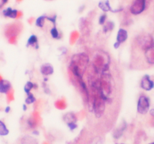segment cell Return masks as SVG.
I'll return each instance as SVG.
<instances>
[{"label":"cell","mask_w":154,"mask_h":144,"mask_svg":"<svg viewBox=\"0 0 154 144\" xmlns=\"http://www.w3.org/2000/svg\"><path fill=\"white\" fill-rule=\"evenodd\" d=\"M120 43L116 42L115 44H114V47H115V48H118V47H119V46H120Z\"/></svg>","instance_id":"obj_38"},{"label":"cell","mask_w":154,"mask_h":144,"mask_svg":"<svg viewBox=\"0 0 154 144\" xmlns=\"http://www.w3.org/2000/svg\"><path fill=\"white\" fill-rule=\"evenodd\" d=\"M146 7V0H134L130 8V12L132 14H139L145 11Z\"/></svg>","instance_id":"obj_5"},{"label":"cell","mask_w":154,"mask_h":144,"mask_svg":"<svg viewBox=\"0 0 154 144\" xmlns=\"http://www.w3.org/2000/svg\"><path fill=\"white\" fill-rule=\"evenodd\" d=\"M92 107L94 110L95 115L97 118H100L105 112V100L102 96L93 90V100H92Z\"/></svg>","instance_id":"obj_2"},{"label":"cell","mask_w":154,"mask_h":144,"mask_svg":"<svg viewBox=\"0 0 154 144\" xmlns=\"http://www.w3.org/2000/svg\"><path fill=\"white\" fill-rule=\"evenodd\" d=\"M44 144H47V143H44Z\"/></svg>","instance_id":"obj_45"},{"label":"cell","mask_w":154,"mask_h":144,"mask_svg":"<svg viewBox=\"0 0 154 144\" xmlns=\"http://www.w3.org/2000/svg\"><path fill=\"white\" fill-rule=\"evenodd\" d=\"M17 2H21L22 0H17Z\"/></svg>","instance_id":"obj_43"},{"label":"cell","mask_w":154,"mask_h":144,"mask_svg":"<svg viewBox=\"0 0 154 144\" xmlns=\"http://www.w3.org/2000/svg\"><path fill=\"white\" fill-rule=\"evenodd\" d=\"M149 144H154V142L153 143H149Z\"/></svg>","instance_id":"obj_44"},{"label":"cell","mask_w":154,"mask_h":144,"mask_svg":"<svg viewBox=\"0 0 154 144\" xmlns=\"http://www.w3.org/2000/svg\"><path fill=\"white\" fill-rule=\"evenodd\" d=\"M150 115L152 116V117H154V109L151 110L150 111Z\"/></svg>","instance_id":"obj_39"},{"label":"cell","mask_w":154,"mask_h":144,"mask_svg":"<svg viewBox=\"0 0 154 144\" xmlns=\"http://www.w3.org/2000/svg\"><path fill=\"white\" fill-rule=\"evenodd\" d=\"M23 26L20 23H15L6 26L5 31V35L8 38L10 44H15L17 43V39L18 35L21 33Z\"/></svg>","instance_id":"obj_1"},{"label":"cell","mask_w":154,"mask_h":144,"mask_svg":"<svg viewBox=\"0 0 154 144\" xmlns=\"http://www.w3.org/2000/svg\"><path fill=\"white\" fill-rule=\"evenodd\" d=\"M146 138V135H145V131H138L137 133L136 136H135V144H141V141L143 140H145Z\"/></svg>","instance_id":"obj_20"},{"label":"cell","mask_w":154,"mask_h":144,"mask_svg":"<svg viewBox=\"0 0 154 144\" xmlns=\"http://www.w3.org/2000/svg\"><path fill=\"white\" fill-rule=\"evenodd\" d=\"M47 19L49 20L50 21H51L53 23H54V24H55V23H56V17H47Z\"/></svg>","instance_id":"obj_34"},{"label":"cell","mask_w":154,"mask_h":144,"mask_svg":"<svg viewBox=\"0 0 154 144\" xmlns=\"http://www.w3.org/2000/svg\"><path fill=\"white\" fill-rule=\"evenodd\" d=\"M12 89V85L9 81L2 80L0 81V93L7 94Z\"/></svg>","instance_id":"obj_12"},{"label":"cell","mask_w":154,"mask_h":144,"mask_svg":"<svg viewBox=\"0 0 154 144\" xmlns=\"http://www.w3.org/2000/svg\"><path fill=\"white\" fill-rule=\"evenodd\" d=\"M141 87L146 91H150L154 87L153 81H152L148 75L143 77L141 81Z\"/></svg>","instance_id":"obj_8"},{"label":"cell","mask_w":154,"mask_h":144,"mask_svg":"<svg viewBox=\"0 0 154 144\" xmlns=\"http://www.w3.org/2000/svg\"><path fill=\"white\" fill-rule=\"evenodd\" d=\"M22 144H38L37 141L33 137H31L29 136H26L22 138L21 140Z\"/></svg>","instance_id":"obj_22"},{"label":"cell","mask_w":154,"mask_h":144,"mask_svg":"<svg viewBox=\"0 0 154 144\" xmlns=\"http://www.w3.org/2000/svg\"><path fill=\"white\" fill-rule=\"evenodd\" d=\"M50 34H51V35H52V37L54 38L59 39L60 38V33H59L58 30H57V28H56L55 26L52 28V29H51V31H50Z\"/></svg>","instance_id":"obj_28"},{"label":"cell","mask_w":154,"mask_h":144,"mask_svg":"<svg viewBox=\"0 0 154 144\" xmlns=\"http://www.w3.org/2000/svg\"><path fill=\"white\" fill-rule=\"evenodd\" d=\"M55 107H57L59 110H64V109L66 108L67 104H66V101L64 98L59 99L57 101L55 102Z\"/></svg>","instance_id":"obj_19"},{"label":"cell","mask_w":154,"mask_h":144,"mask_svg":"<svg viewBox=\"0 0 154 144\" xmlns=\"http://www.w3.org/2000/svg\"><path fill=\"white\" fill-rule=\"evenodd\" d=\"M150 108V99L145 95H141L137 106V110L140 114H146Z\"/></svg>","instance_id":"obj_4"},{"label":"cell","mask_w":154,"mask_h":144,"mask_svg":"<svg viewBox=\"0 0 154 144\" xmlns=\"http://www.w3.org/2000/svg\"><path fill=\"white\" fill-rule=\"evenodd\" d=\"M99 8H100L102 11H104V12H108V11L111 10L110 5H109L108 1L100 2V3H99Z\"/></svg>","instance_id":"obj_25"},{"label":"cell","mask_w":154,"mask_h":144,"mask_svg":"<svg viewBox=\"0 0 154 144\" xmlns=\"http://www.w3.org/2000/svg\"><path fill=\"white\" fill-rule=\"evenodd\" d=\"M100 83L101 86H102V89L103 92L105 93L106 96H108V95L110 94L111 92V85H110V82L108 81L107 80L102 79L100 80Z\"/></svg>","instance_id":"obj_11"},{"label":"cell","mask_w":154,"mask_h":144,"mask_svg":"<svg viewBox=\"0 0 154 144\" xmlns=\"http://www.w3.org/2000/svg\"><path fill=\"white\" fill-rule=\"evenodd\" d=\"M28 96H27V98H26V104H33V103H34L35 101H36V98L34 97V96H33L31 92H29V93H28Z\"/></svg>","instance_id":"obj_27"},{"label":"cell","mask_w":154,"mask_h":144,"mask_svg":"<svg viewBox=\"0 0 154 144\" xmlns=\"http://www.w3.org/2000/svg\"><path fill=\"white\" fill-rule=\"evenodd\" d=\"M137 46L140 47L145 52L154 48V40L150 35H143L136 38Z\"/></svg>","instance_id":"obj_3"},{"label":"cell","mask_w":154,"mask_h":144,"mask_svg":"<svg viewBox=\"0 0 154 144\" xmlns=\"http://www.w3.org/2000/svg\"><path fill=\"white\" fill-rule=\"evenodd\" d=\"M2 80H3L2 79V76H1V75H0V81Z\"/></svg>","instance_id":"obj_42"},{"label":"cell","mask_w":154,"mask_h":144,"mask_svg":"<svg viewBox=\"0 0 154 144\" xmlns=\"http://www.w3.org/2000/svg\"><path fill=\"white\" fill-rule=\"evenodd\" d=\"M8 133H9V131L7 128L5 124L0 120V135L1 136H6L8 135Z\"/></svg>","instance_id":"obj_21"},{"label":"cell","mask_w":154,"mask_h":144,"mask_svg":"<svg viewBox=\"0 0 154 144\" xmlns=\"http://www.w3.org/2000/svg\"><path fill=\"white\" fill-rule=\"evenodd\" d=\"M78 38H79V33H78V31H74V32H72V33H71V35H70V44H75V43L76 42V41L78 39Z\"/></svg>","instance_id":"obj_24"},{"label":"cell","mask_w":154,"mask_h":144,"mask_svg":"<svg viewBox=\"0 0 154 144\" xmlns=\"http://www.w3.org/2000/svg\"><path fill=\"white\" fill-rule=\"evenodd\" d=\"M94 68L96 69V71H102L103 68L105 66V59L103 58V56L101 55H97L94 59Z\"/></svg>","instance_id":"obj_10"},{"label":"cell","mask_w":154,"mask_h":144,"mask_svg":"<svg viewBox=\"0 0 154 144\" xmlns=\"http://www.w3.org/2000/svg\"><path fill=\"white\" fill-rule=\"evenodd\" d=\"M44 23H45V17H40L36 20V25L38 27H43L44 25Z\"/></svg>","instance_id":"obj_29"},{"label":"cell","mask_w":154,"mask_h":144,"mask_svg":"<svg viewBox=\"0 0 154 144\" xmlns=\"http://www.w3.org/2000/svg\"><path fill=\"white\" fill-rule=\"evenodd\" d=\"M68 126L69 127V128L71 130V131H73V130H75V128H77L76 123H71V124H68Z\"/></svg>","instance_id":"obj_33"},{"label":"cell","mask_w":154,"mask_h":144,"mask_svg":"<svg viewBox=\"0 0 154 144\" xmlns=\"http://www.w3.org/2000/svg\"><path fill=\"white\" fill-rule=\"evenodd\" d=\"M114 28V23L111 21H109L108 22V23H106V24L105 25L103 30H104L105 33H107V32H110V31L113 30Z\"/></svg>","instance_id":"obj_26"},{"label":"cell","mask_w":154,"mask_h":144,"mask_svg":"<svg viewBox=\"0 0 154 144\" xmlns=\"http://www.w3.org/2000/svg\"><path fill=\"white\" fill-rule=\"evenodd\" d=\"M72 60L78 64V66L80 67V68H81V71H83V72L85 71L88 63H89L88 56H86L85 54H80L78 55L75 56Z\"/></svg>","instance_id":"obj_6"},{"label":"cell","mask_w":154,"mask_h":144,"mask_svg":"<svg viewBox=\"0 0 154 144\" xmlns=\"http://www.w3.org/2000/svg\"><path fill=\"white\" fill-rule=\"evenodd\" d=\"M106 17H107L106 14H102V16L100 17V18H99V23H100L101 25L104 24V23H105Z\"/></svg>","instance_id":"obj_32"},{"label":"cell","mask_w":154,"mask_h":144,"mask_svg":"<svg viewBox=\"0 0 154 144\" xmlns=\"http://www.w3.org/2000/svg\"><path fill=\"white\" fill-rule=\"evenodd\" d=\"M64 120L67 123V125L71 123H75L77 121V117L73 113H68L64 116Z\"/></svg>","instance_id":"obj_15"},{"label":"cell","mask_w":154,"mask_h":144,"mask_svg":"<svg viewBox=\"0 0 154 144\" xmlns=\"http://www.w3.org/2000/svg\"><path fill=\"white\" fill-rule=\"evenodd\" d=\"M145 56L148 63L154 65V48L145 52Z\"/></svg>","instance_id":"obj_16"},{"label":"cell","mask_w":154,"mask_h":144,"mask_svg":"<svg viewBox=\"0 0 154 144\" xmlns=\"http://www.w3.org/2000/svg\"><path fill=\"white\" fill-rule=\"evenodd\" d=\"M126 128V123L123 122V124H122L119 128H117V129H116V131H114V137H116L117 139L123 135V131H124V130H125Z\"/></svg>","instance_id":"obj_17"},{"label":"cell","mask_w":154,"mask_h":144,"mask_svg":"<svg viewBox=\"0 0 154 144\" xmlns=\"http://www.w3.org/2000/svg\"><path fill=\"white\" fill-rule=\"evenodd\" d=\"M27 46H32V47H34L38 48V38L36 35H32L28 40Z\"/></svg>","instance_id":"obj_23"},{"label":"cell","mask_w":154,"mask_h":144,"mask_svg":"<svg viewBox=\"0 0 154 144\" xmlns=\"http://www.w3.org/2000/svg\"><path fill=\"white\" fill-rule=\"evenodd\" d=\"M80 28H81V31L83 32V33L86 34L89 33V25H88V22L86 21L85 19H81V22H80Z\"/></svg>","instance_id":"obj_18"},{"label":"cell","mask_w":154,"mask_h":144,"mask_svg":"<svg viewBox=\"0 0 154 144\" xmlns=\"http://www.w3.org/2000/svg\"><path fill=\"white\" fill-rule=\"evenodd\" d=\"M3 14L5 17L11 18H20L23 16V13L20 11L17 10H12L11 8H7L3 12Z\"/></svg>","instance_id":"obj_9"},{"label":"cell","mask_w":154,"mask_h":144,"mask_svg":"<svg viewBox=\"0 0 154 144\" xmlns=\"http://www.w3.org/2000/svg\"><path fill=\"white\" fill-rule=\"evenodd\" d=\"M9 111H10V107H6V108H5V113H9Z\"/></svg>","instance_id":"obj_40"},{"label":"cell","mask_w":154,"mask_h":144,"mask_svg":"<svg viewBox=\"0 0 154 144\" xmlns=\"http://www.w3.org/2000/svg\"><path fill=\"white\" fill-rule=\"evenodd\" d=\"M33 21H34V18L33 17H31L28 20V23H29V24H32V23H33Z\"/></svg>","instance_id":"obj_36"},{"label":"cell","mask_w":154,"mask_h":144,"mask_svg":"<svg viewBox=\"0 0 154 144\" xmlns=\"http://www.w3.org/2000/svg\"><path fill=\"white\" fill-rule=\"evenodd\" d=\"M128 38V34H127L126 30L123 29H120L118 31V33H117V42L120 43H123L124 41H126Z\"/></svg>","instance_id":"obj_13"},{"label":"cell","mask_w":154,"mask_h":144,"mask_svg":"<svg viewBox=\"0 0 154 144\" xmlns=\"http://www.w3.org/2000/svg\"><path fill=\"white\" fill-rule=\"evenodd\" d=\"M41 72L45 76L52 75L54 73V68L50 64H44L41 68Z\"/></svg>","instance_id":"obj_14"},{"label":"cell","mask_w":154,"mask_h":144,"mask_svg":"<svg viewBox=\"0 0 154 144\" xmlns=\"http://www.w3.org/2000/svg\"><path fill=\"white\" fill-rule=\"evenodd\" d=\"M15 99V97H14V91L13 89H11L9 92L7 93V100H8V102H11Z\"/></svg>","instance_id":"obj_31"},{"label":"cell","mask_w":154,"mask_h":144,"mask_svg":"<svg viewBox=\"0 0 154 144\" xmlns=\"http://www.w3.org/2000/svg\"><path fill=\"white\" fill-rule=\"evenodd\" d=\"M23 108H24V110H26V105H23Z\"/></svg>","instance_id":"obj_41"},{"label":"cell","mask_w":154,"mask_h":144,"mask_svg":"<svg viewBox=\"0 0 154 144\" xmlns=\"http://www.w3.org/2000/svg\"><path fill=\"white\" fill-rule=\"evenodd\" d=\"M27 122L28 125H29L31 128H36V127L38 126L41 124V118L38 113L35 111L33 114V115L31 116L29 118Z\"/></svg>","instance_id":"obj_7"},{"label":"cell","mask_w":154,"mask_h":144,"mask_svg":"<svg viewBox=\"0 0 154 144\" xmlns=\"http://www.w3.org/2000/svg\"><path fill=\"white\" fill-rule=\"evenodd\" d=\"M150 125L154 127V117H152V119H150Z\"/></svg>","instance_id":"obj_37"},{"label":"cell","mask_w":154,"mask_h":144,"mask_svg":"<svg viewBox=\"0 0 154 144\" xmlns=\"http://www.w3.org/2000/svg\"><path fill=\"white\" fill-rule=\"evenodd\" d=\"M34 88V83H31V82H27L26 84L24 86V90L26 93H29L31 91V89H33Z\"/></svg>","instance_id":"obj_30"},{"label":"cell","mask_w":154,"mask_h":144,"mask_svg":"<svg viewBox=\"0 0 154 144\" xmlns=\"http://www.w3.org/2000/svg\"><path fill=\"white\" fill-rule=\"evenodd\" d=\"M8 0H1V3H0V8H2L5 4H6L8 2Z\"/></svg>","instance_id":"obj_35"}]
</instances>
